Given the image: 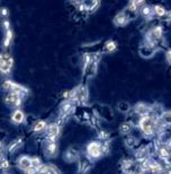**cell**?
<instances>
[{"label": "cell", "instance_id": "obj_1", "mask_svg": "<svg viewBox=\"0 0 171 174\" xmlns=\"http://www.w3.org/2000/svg\"><path fill=\"white\" fill-rule=\"evenodd\" d=\"M155 123L153 119L150 115H143L140 120V128L143 131V133L146 136H151L154 132Z\"/></svg>", "mask_w": 171, "mask_h": 174}, {"label": "cell", "instance_id": "obj_2", "mask_svg": "<svg viewBox=\"0 0 171 174\" xmlns=\"http://www.w3.org/2000/svg\"><path fill=\"white\" fill-rule=\"evenodd\" d=\"M87 153L91 158H98L102 154V145L99 141H91L87 146Z\"/></svg>", "mask_w": 171, "mask_h": 174}, {"label": "cell", "instance_id": "obj_3", "mask_svg": "<svg viewBox=\"0 0 171 174\" xmlns=\"http://www.w3.org/2000/svg\"><path fill=\"white\" fill-rule=\"evenodd\" d=\"M13 65V59L8 54L0 55V70L2 72H9L10 68Z\"/></svg>", "mask_w": 171, "mask_h": 174}, {"label": "cell", "instance_id": "obj_4", "mask_svg": "<svg viewBox=\"0 0 171 174\" xmlns=\"http://www.w3.org/2000/svg\"><path fill=\"white\" fill-rule=\"evenodd\" d=\"M71 96L74 98V100H78L80 102H85L87 100V96H88V93H87V89H86L83 86H79L78 88L73 90L71 93Z\"/></svg>", "mask_w": 171, "mask_h": 174}, {"label": "cell", "instance_id": "obj_5", "mask_svg": "<svg viewBox=\"0 0 171 174\" xmlns=\"http://www.w3.org/2000/svg\"><path fill=\"white\" fill-rule=\"evenodd\" d=\"M6 102L10 105H13V107H18L19 104H20V97H19V93H11L9 94L6 98Z\"/></svg>", "mask_w": 171, "mask_h": 174}, {"label": "cell", "instance_id": "obj_6", "mask_svg": "<svg viewBox=\"0 0 171 174\" xmlns=\"http://www.w3.org/2000/svg\"><path fill=\"white\" fill-rule=\"evenodd\" d=\"M114 23L115 25L117 26H124L126 25L127 23H128V17L125 13H119L116 15V17L114 18Z\"/></svg>", "mask_w": 171, "mask_h": 174}, {"label": "cell", "instance_id": "obj_7", "mask_svg": "<svg viewBox=\"0 0 171 174\" xmlns=\"http://www.w3.org/2000/svg\"><path fill=\"white\" fill-rule=\"evenodd\" d=\"M59 132H60V128L57 124H51V126L48 127V136L50 139H55L59 135Z\"/></svg>", "mask_w": 171, "mask_h": 174}, {"label": "cell", "instance_id": "obj_8", "mask_svg": "<svg viewBox=\"0 0 171 174\" xmlns=\"http://www.w3.org/2000/svg\"><path fill=\"white\" fill-rule=\"evenodd\" d=\"M150 109L149 107L146 105V104H143V103H140L137 104L136 107H135V112L140 115H148V113H149Z\"/></svg>", "mask_w": 171, "mask_h": 174}, {"label": "cell", "instance_id": "obj_9", "mask_svg": "<svg viewBox=\"0 0 171 174\" xmlns=\"http://www.w3.org/2000/svg\"><path fill=\"white\" fill-rule=\"evenodd\" d=\"M153 14H155L158 17H163V16H167V10L161 5H155L153 7Z\"/></svg>", "mask_w": 171, "mask_h": 174}, {"label": "cell", "instance_id": "obj_10", "mask_svg": "<svg viewBox=\"0 0 171 174\" xmlns=\"http://www.w3.org/2000/svg\"><path fill=\"white\" fill-rule=\"evenodd\" d=\"M163 167L159 164L158 162H149V171L152 173H161Z\"/></svg>", "mask_w": 171, "mask_h": 174}, {"label": "cell", "instance_id": "obj_11", "mask_svg": "<svg viewBox=\"0 0 171 174\" xmlns=\"http://www.w3.org/2000/svg\"><path fill=\"white\" fill-rule=\"evenodd\" d=\"M105 50L107 52L113 53V52H115L117 50V43L115 42L114 40H108L107 42H106V44H105Z\"/></svg>", "mask_w": 171, "mask_h": 174}, {"label": "cell", "instance_id": "obj_12", "mask_svg": "<svg viewBox=\"0 0 171 174\" xmlns=\"http://www.w3.org/2000/svg\"><path fill=\"white\" fill-rule=\"evenodd\" d=\"M19 166H20L23 170H27V168H29L32 166V159L24 156V157H22L19 159Z\"/></svg>", "mask_w": 171, "mask_h": 174}, {"label": "cell", "instance_id": "obj_13", "mask_svg": "<svg viewBox=\"0 0 171 174\" xmlns=\"http://www.w3.org/2000/svg\"><path fill=\"white\" fill-rule=\"evenodd\" d=\"M141 15L143 17H150L151 15H153V8L149 5H143L141 8Z\"/></svg>", "mask_w": 171, "mask_h": 174}, {"label": "cell", "instance_id": "obj_14", "mask_svg": "<svg viewBox=\"0 0 171 174\" xmlns=\"http://www.w3.org/2000/svg\"><path fill=\"white\" fill-rule=\"evenodd\" d=\"M46 153L48 155L50 156H55L57 153V145L55 142H50L48 146V148H46Z\"/></svg>", "mask_w": 171, "mask_h": 174}, {"label": "cell", "instance_id": "obj_15", "mask_svg": "<svg viewBox=\"0 0 171 174\" xmlns=\"http://www.w3.org/2000/svg\"><path fill=\"white\" fill-rule=\"evenodd\" d=\"M131 130H132V127H131L130 123H127V122L122 123L119 127V131L122 135H128L131 132Z\"/></svg>", "mask_w": 171, "mask_h": 174}, {"label": "cell", "instance_id": "obj_16", "mask_svg": "<svg viewBox=\"0 0 171 174\" xmlns=\"http://www.w3.org/2000/svg\"><path fill=\"white\" fill-rule=\"evenodd\" d=\"M24 120V113L22 111H16V112L13 114V121L16 123H20L23 122Z\"/></svg>", "mask_w": 171, "mask_h": 174}, {"label": "cell", "instance_id": "obj_17", "mask_svg": "<svg viewBox=\"0 0 171 174\" xmlns=\"http://www.w3.org/2000/svg\"><path fill=\"white\" fill-rule=\"evenodd\" d=\"M159 154H160V156H161L163 159H167V158H169L171 156L170 150H169L167 147H160V148H159Z\"/></svg>", "mask_w": 171, "mask_h": 174}, {"label": "cell", "instance_id": "obj_18", "mask_svg": "<svg viewBox=\"0 0 171 174\" xmlns=\"http://www.w3.org/2000/svg\"><path fill=\"white\" fill-rule=\"evenodd\" d=\"M71 109H72V103H71V102H64V103L62 104V107H61V112L68 113L71 111Z\"/></svg>", "mask_w": 171, "mask_h": 174}, {"label": "cell", "instance_id": "obj_19", "mask_svg": "<svg viewBox=\"0 0 171 174\" xmlns=\"http://www.w3.org/2000/svg\"><path fill=\"white\" fill-rule=\"evenodd\" d=\"M20 144H22V140H20V139H16V140H14V141L9 145V152H15L19 146H20Z\"/></svg>", "mask_w": 171, "mask_h": 174}, {"label": "cell", "instance_id": "obj_20", "mask_svg": "<svg viewBox=\"0 0 171 174\" xmlns=\"http://www.w3.org/2000/svg\"><path fill=\"white\" fill-rule=\"evenodd\" d=\"M65 157H67L68 161H74L77 158V153L76 150H72V149H69L67 152V155H65Z\"/></svg>", "mask_w": 171, "mask_h": 174}, {"label": "cell", "instance_id": "obj_21", "mask_svg": "<svg viewBox=\"0 0 171 174\" xmlns=\"http://www.w3.org/2000/svg\"><path fill=\"white\" fill-rule=\"evenodd\" d=\"M162 120H163L165 123H167V124H171V111H168V112L163 113Z\"/></svg>", "mask_w": 171, "mask_h": 174}, {"label": "cell", "instance_id": "obj_22", "mask_svg": "<svg viewBox=\"0 0 171 174\" xmlns=\"http://www.w3.org/2000/svg\"><path fill=\"white\" fill-rule=\"evenodd\" d=\"M45 121H38L36 124L34 126V130L35 131H41V130H43L45 128Z\"/></svg>", "mask_w": 171, "mask_h": 174}, {"label": "cell", "instance_id": "obj_23", "mask_svg": "<svg viewBox=\"0 0 171 174\" xmlns=\"http://www.w3.org/2000/svg\"><path fill=\"white\" fill-rule=\"evenodd\" d=\"M48 173L50 174H62L60 172V170L54 166V165H48Z\"/></svg>", "mask_w": 171, "mask_h": 174}, {"label": "cell", "instance_id": "obj_24", "mask_svg": "<svg viewBox=\"0 0 171 174\" xmlns=\"http://www.w3.org/2000/svg\"><path fill=\"white\" fill-rule=\"evenodd\" d=\"M128 10H131V11H133V13H136L137 11V9H139V6H137L136 3L135 2H133L132 0H131V2H130V5H128Z\"/></svg>", "mask_w": 171, "mask_h": 174}, {"label": "cell", "instance_id": "obj_25", "mask_svg": "<svg viewBox=\"0 0 171 174\" xmlns=\"http://www.w3.org/2000/svg\"><path fill=\"white\" fill-rule=\"evenodd\" d=\"M37 172L40 174H45V173H48V165H41L40 167H37Z\"/></svg>", "mask_w": 171, "mask_h": 174}, {"label": "cell", "instance_id": "obj_26", "mask_svg": "<svg viewBox=\"0 0 171 174\" xmlns=\"http://www.w3.org/2000/svg\"><path fill=\"white\" fill-rule=\"evenodd\" d=\"M41 161L38 159V158H32V166L33 167H35V168H37V167H40L41 166Z\"/></svg>", "mask_w": 171, "mask_h": 174}, {"label": "cell", "instance_id": "obj_27", "mask_svg": "<svg viewBox=\"0 0 171 174\" xmlns=\"http://www.w3.org/2000/svg\"><path fill=\"white\" fill-rule=\"evenodd\" d=\"M25 171H26V173H27V174H35L37 170H36L35 167H33V166H31V167L27 168V170H25Z\"/></svg>", "mask_w": 171, "mask_h": 174}, {"label": "cell", "instance_id": "obj_28", "mask_svg": "<svg viewBox=\"0 0 171 174\" xmlns=\"http://www.w3.org/2000/svg\"><path fill=\"white\" fill-rule=\"evenodd\" d=\"M165 55H167V60L171 63V49H169L168 51H167V54Z\"/></svg>", "mask_w": 171, "mask_h": 174}, {"label": "cell", "instance_id": "obj_29", "mask_svg": "<svg viewBox=\"0 0 171 174\" xmlns=\"http://www.w3.org/2000/svg\"><path fill=\"white\" fill-rule=\"evenodd\" d=\"M133 2H135L137 5V6H143V3H144V0H132Z\"/></svg>", "mask_w": 171, "mask_h": 174}, {"label": "cell", "instance_id": "obj_30", "mask_svg": "<svg viewBox=\"0 0 171 174\" xmlns=\"http://www.w3.org/2000/svg\"><path fill=\"white\" fill-rule=\"evenodd\" d=\"M1 167H2L3 170H7V168H8V162L3 161L2 163H1Z\"/></svg>", "mask_w": 171, "mask_h": 174}, {"label": "cell", "instance_id": "obj_31", "mask_svg": "<svg viewBox=\"0 0 171 174\" xmlns=\"http://www.w3.org/2000/svg\"><path fill=\"white\" fill-rule=\"evenodd\" d=\"M167 145H168V147L171 149V138H169L168 140H167Z\"/></svg>", "mask_w": 171, "mask_h": 174}, {"label": "cell", "instance_id": "obj_32", "mask_svg": "<svg viewBox=\"0 0 171 174\" xmlns=\"http://www.w3.org/2000/svg\"><path fill=\"white\" fill-rule=\"evenodd\" d=\"M169 16H170V17H171V13H170V15H169Z\"/></svg>", "mask_w": 171, "mask_h": 174}, {"label": "cell", "instance_id": "obj_33", "mask_svg": "<svg viewBox=\"0 0 171 174\" xmlns=\"http://www.w3.org/2000/svg\"><path fill=\"white\" fill-rule=\"evenodd\" d=\"M72 1H77V0H72Z\"/></svg>", "mask_w": 171, "mask_h": 174}]
</instances>
